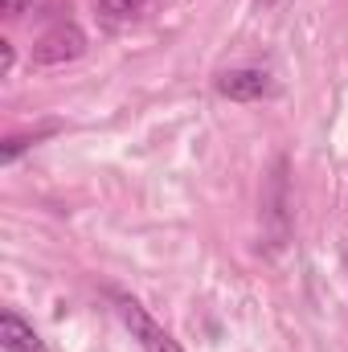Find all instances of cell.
<instances>
[{"instance_id":"cell-1","label":"cell","mask_w":348,"mask_h":352,"mask_svg":"<svg viewBox=\"0 0 348 352\" xmlns=\"http://www.w3.org/2000/svg\"><path fill=\"white\" fill-rule=\"evenodd\" d=\"M87 54V33L74 21H58L54 29H45L33 41V66H62Z\"/></svg>"},{"instance_id":"cell-2","label":"cell","mask_w":348,"mask_h":352,"mask_svg":"<svg viewBox=\"0 0 348 352\" xmlns=\"http://www.w3.org/2000/svg\"><path fill=\"white\" fill-rule=\"evenodd\" d=\"M119 316H123V324H127L131 340H135L144 352H184L173 340V332H164V328H160V324L144 311V303H135V299L119 295Z\"/></svg>"},{"instance_id":"cell-3","label":"cell","mask_w":348,"mask_h":352,"mask_svg":"<svg viewBox=\"0 0 348 352\" xmlns=\"http://www.w3.org/2000/svg\"><path fill=\"white\" fill-rule=\"evenodd\" d=\"M217 94L221 98H234V102H259V98H270L274 94V78L266 70H254V66L226 70L217 78Z\"/></svg>"},{"instance_id":"cell-4","label":"cell","mask_w":348,"mask_h":352,"mask_svg":"<svg viewBox=\"0 0 348 352\" xmlns=\"http://www.w3.org/2000/svg\"><path fill=\"white\" fill-rule=\"evenodd\" d=\"M0 349L4 352H45V340L37 336V328L25 316H17L8 307V311H0Z\"/></svg>"},{"instance_id":"cell-5","label":"cell","mask_w":348,"mask_h":352,"mask_svg":"<svg viewBox=\"0 0 348 352\" xmlns=\"http://www.w3.org/2000/svg\"><path fill=\"white\" fill-rule=\"evenodd\" d=\"M50 131H54V127H50ZM50 131H37V135H8V140H4V148H0V164L8 168V164L21 156V152H29V148H33L37 140H45Z\"/></svg>"},{"instance_id":"cell-6","label":"cell","mask_w":348,"mask_h":352,"mask_svg":"<svg viewBox=\"0 0 348 352\" xmlns=\"http://www.w3.org/2000/svg\"><path fill=\"white\" fill-rule=\"evenodd\" d=\"M144 4H148V0H98V8H102L111 21H131Z\"/></svg>"},{"instance_id":"cell-7","label":"cell","mask_w":348,"mask_h":352,"mask_svg":"<svg viewBox=\"0 0 348 352\" xmlns=\"http://www.w3.org/2000/svg\"><path fill=\"white\" fill-rule=\"evenodd\" d=\"M33 0H0V8H4V16H21L25 8H29Z\"/></svg>"},{"instance_id":"cell-8","label":"cell","mask_w":348,"mask_h":352,"mask_svg":"<svg viewBox=\"0 0 348 352\" xmlns=\"http://www.w3.org/2000/svg\"><path fill=\"white\" fill-rule=\"evenodd\" d=\"M8 70H12V45H8V41H0V78H4Z\"/></svg>"}]
</instances>
